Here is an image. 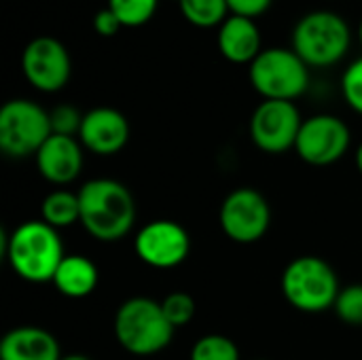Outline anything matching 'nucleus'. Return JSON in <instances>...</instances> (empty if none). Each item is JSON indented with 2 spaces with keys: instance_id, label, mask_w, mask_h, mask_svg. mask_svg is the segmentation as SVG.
Instances as JSON below:
<instances>
[{
  "instance_id": "412c9836",
  "label": "nucleus",
  "mask_w": 362,
  "mask_h": 360,
  "mask_svg": "<svg viewBox=\"0 0 362 360\" xmlns=\"http://www.w3.org/2000/svg\"><path fill=\"white\" fill-rule=\"evenodd\" d=\"M191 360H240V348L233 339L210 333L195 342L191 348Z\"/></svg>"
},
{
  "instance_id": "20e7f679",
  "label": "nucleus",
  "mask_w": 362,
  "mask_h": 360,
  "mask_svg": "<svg viewBox=\"0 0 362 360\" xmlns=\"http://www.w3.org/2000/svg\"><path fill=\"white\" fill-rule=\"evenodd\" d=\"M115 337L123 350L134 356H153L172 344L174 327L163 314L161 301L132 297L115 314Z\"/></svg>"
},
{
  "instance_id": "7c9ffc66",
  "label": "nucleus",
  "mask_w": 362,
  "mask_h": 360,
  "mask_svg": "<svg viewBox=\"0 0 362 360\" xmlns=\"http://www.w3.org/2000/svg\"><path fill=\"white\" fill-rule=\"evenodd\" d=\"M257 360H265V359H257Z\"/></svg>"
},
{
  "instance_id": "7ed1b4c3",
  "label": "nucleus",
  "mask_w": 362,
  "mask_h": 360,
  "mask_svg": "<svg viewBox=\"0 0 362 360\" xmlns=\"http://www.w3.org/2000/svg\"><path fill=\"white\" fill-rule=\"evenodd\" d=\"M291 42L310 68H331L348 55L352 30L339 13L316 8L295 23Z\"/></svg>"
},
{
  "instance_id": "9b49d317",
  "label": "nucleus",
  "mask_w": 362,
  "mask_h": 360,
  "mask_svg": "<svg viewBox=\"0 0 362 360\" xmlns=\"http://www.w3.org/2000/svg\"><path fill=\"white\" fill-rule=\"evenodd\" d=\"M21 72L34 89L55 93L68 85L72 59L62 40L53 36H36L23 47Z\"/></svg>"
},
{
  "instance_id": "aec40b11",
  "label": "nucleus",
  "mask_w": 362,
  "mask_h": 360,
  "mask_svg": "<svg viewBox=\"0 0 362 360\" xmlns=\"http://www.w3.org/2000/svg\"><path fill=\"white\" fill-rule=\"evenodd\" d=\"M123 23V28H140L153 19L159 0H108L106 4Z\"/></svg>"
},
{
  "instance_id": "423d86ee",
  "label": "nucleus",
  "mask_w": 362,
  "mask_h": 360,
  "mask_svg": "<svg viewBox=\"0 0 362 360\" xmlns=\"http://www.w3.org/2000/svg\"><path fill=\"white\" fill-rule=\"evenodd\" d=\"M250 85L263 100L295 102L310 87V66L286 47H269L248 66Z\"/></svg>"
},
{
  "instance_id": "6e6552de",
  "label": "nucleus",
  "mask_w": 362,
  "mask_h": 360,
  "mask_svg": "<svg viewBox=\"0 0 362 360\" xmlns=\"http://www.w3.org/2000/svg\"><path fill=\"white\" fill-rule=\"evenodd\" d=\"M221 229L235 244L259 242L272 225V208L263 193L252 187L231 191L221 206Z\"/></svg>"
},
{
  "instance_id": "bb28decb",
  "label": "nucleus",
  "mask_w": 362,
  "mask_h": 360,
  "mask_svg": "<svg viewBox=\"0 0 362 360\" xmlns=\"http://www.w3.org/2000/svg\"><path fill=\"white\" fill-rule=\"evenodd\" d=\"M121 28H123V23L119 21V17H117L108 6L100 8V11L93 15V30H95V34H100V36H115Z\"/></svg>"
},
{
  "instance_id": "f257e3e1",
  "label": "nucleus",
  "mask_w": 362,
  "mask_h": 360,
  "mask_svg": "<svg viewBox=\"0 0 362 360\" xmlns=\"http://www.w3.org/2000/svg\"><path fill=\"white\" fill-rule=\"evenodd\" d=\"M81 225L98 242L123 240L136 223V199L132 191L112 178L87 180L78 191Z\"/></svg>"
},
{
  "instance_id": "f8f14e48",
  "label": "nucleus",
  "mask_w": 362,
  "mask_h": 360,
  "mask_svg": "<svg viewBox=\"0 0 362 360\" xmlns=\"http://www.w3.org/2000/svg\"><path fill=\"white\" fill-rule=\"evenodd\" d=\"M136 255L153 269H174L191 252L189 231L176 221H153L144 225L134 240Z\"/></svg>"
},
{
  "instance_id": "0eeeda50",
  "label": "nucleus",
  "mask_w": 362,
  "mask_h": 360,
  "mask_svg": "<svg viewBox=\"0 0 362 360\" xmlns=\"http://www.w3.org/2000/svg\"><path fill=\"white\" fill-rule=\"evenodd\" d=\"M51 117L34 100L15 98L0 108V151L11 159H25L40 151L51 136Z\"/></svg>"
},
{
  "instance_id": "1a4fd4ad",
  "label": "nucleus",
  "mask_w": 362,
  "mask_h": 360,
  "mask_svg": "<svg viewBox=\"0 0 362 360\" xmlns=\"http://www.w3.org/2000/svg\"><path fill=\"white\" fill-rule=\"evenodd\" d=\"M303 119L295 102L263 100L250 117V140L269 155H280L297 144Z\"/></svg>"
},
{
  "instance_id": "4be33fe9",
  "label": "nucleus",
  "mask_w": 362,
  "mask_h": 360,
  "mask_svg": "<svg viewBox=\"0 0 362 360\" xmlns=\"http://www.w3.org/2000/svg\"><path fill=\"white\" fill-rule=\"evenodd\" d=\"M333 310L341 323L350 327H362V284L344 286Z\"/></svg>"
},
{
  "instance_id": "ddd939ff",
  "label": "nucleus",
  "mask_w": 362,
  "mask_h": 360,
  "mask_svg": "<svg viewBox=\"0 0 362 360\" xmlns=\"http://www.w3.org/2000/svg\"><path fill=\"white\" fill-rule=\"evenodd\" d=\"M78 140L85 151L108 157L119 151L129 140V123L125 115L110 106H98L85 112Z\"/></svg>"
},
{
  "instance_id": "9d476101",
  "label": "nucleus",
  "mask_w": 362,
  "mask_h": 360,
  "mask_svg": "<svg viewBox=\"0 0 362 360\" xmlns=\"http://www.w3.org/2000/svg\"><path fill=\"white\" fill-rule=\"evenodd\" d=\"M350 142L352 134L346 121L335 115L322 112L303 119L295 151L301 161L316 168H325L339 161L348 153Z\"/></svg>"
},
{
  "instance_id": "b1692460",
  "label": "nucleus",
  "mask_w": 362,
  "mask_h": 360,
  "mask_svg": "<svg viewBox=\"0 0 362 360\" xmlns=\"http://www.w3.org/2000/svg\"><path fill=\"white\" fill-rule=\"evenodd\" d=\"M51 117V132L57 136H74L78 138L81 125H83V112L72 104H59L53 110H49Z\"/></svg>"
},
{
  "instance_id": "6ab92c4d",
  "label": "nucleus",
  "mask_w": 362,
  "mask_h": 360,
  "mask_svg": "<svg viewBox=\"0 0 362 360\" xmlns=\"http://www.w3.org/2000/svg\"><path fill=\"white\" fill-rule=\"evenodd\" d=\"M182 17L195 28H218L229 15L227 0H176Z\"/></svg>"
},
{
  "instance_id": "393cba45",
  "label": "nucleus",
  "mask_w": 362,
  "mask_h": 360,
  "mask_svg": "<svg viewBox=\"0 0 362 360\" xmlns=\"http://www.w3.org/2000/svg\"><path fill=\"white\" fill-rule=\"evenodd\" d=\"M341 93H344L346 104L354 112L362 115V57L354 59L344 70V76H341Z\"/></svg>"
},
{
  "instance_id": "5701e85b",
  "label": "nucleus",
  "mask_w": 362,
  "mask_h": 360,
  "mask_svg": "<svg viewBox=\"0 0 362 360\" xmlns=\"http://www.w3.org/2000/svg\"><path fill=\"white\" fill-rule=\"evenodd\" d=\"M161 308H163V314L165 318L170 320V325L174 329H180L185 325H189L195 316V301L191 295L182 293V291H176V293H170L163 301H161Z\"/></svg>"
},
{
  "instance_id": "c85d7f7f",
  "label": "nucleus",
  "mask_w": 362,
  "mask_h": 360,
  "mask_svg": "<svg viewBox=\"0 0 362 360\" xmlns=\"http://www.w3.org/2000/svg\"><path fill=\"white\" fill-rule=\"evenodd\" d=\"M59 360H91V359H87L85 354H68V356H62Z\"/></svg>"
},
{
  "instance_id": "f3484780",
  "label": "nucleus",
  "mask_w": 362,
  "mask_h": 360,
  "mask_svg": "<svg viewBox=\"0 0 362 360\" xmlns=\"http://www.w3.org/2000/svg\"><path fill=\"white\" fill-rule=\"evenodd\" d=\"M98 282L100 272L91 259L83 255H66L51 284L57 289L59 295L68 299H85L95 291Z\"/></svg>"
},
{
  "instance_id": "f03ea898",
  "label": "nucleus",
  "mask_w": 362,
  "mask_h": 360,
  "mask_svg": "<svg viewBox=\"0 0 362 360\" xmlns=\"http://www.w3.org/2000/svg\"><path fill=\"white\" fill-rule=\"evenodd\" d=\"M2 248L11 269L32 284L53 282V276L66 257L57 229L45 221L21 223L11 236H2Z\"/></svg>"
},
{
  "instance_id": "dca6fc26",
  "label": "nucleus",
  "mask_w": 362,
  "mask_h": 360,
  "mask_svg": "<svg viewBox=\"0 0 362 360\" xmlns=\"http://www.w3.org/2000/svg\"><path fill=\"white\" fill-rule=\"evenodd\" d=\"M62 350L57 339L40 327L11 329L0 342V360H59Z\"/></svg>"
},
{
  "instance_id": "39448f33",
  "label": "nucleus",
  "mask_w": 362,
  "mask_h": 360,
  "mask_svg": "<svg viewBox=\"0 0 362 360\" xmlns=\"http://www.w3.org/2000/svg\"><path fill=\"white\" fill-rule=\"evenodd\" d=\"M282 295L299 312L320 314L333 310L339 297V278L320 257L303 255L293 259L282 272Z\"/></svg>"
},
{
  "instance_id": "4468645a",
  "label": "nucleus",
  "mask_w": 362,
  "mask_h": 360,
  "mask_svg": "<svg viewBox=\"0 0 362 360\" xmlns=\"http://www.w3.org/2000/svg\"><path fill=\"white\" fill-rule=\"evenodd\" d=\"M40 176L51 185H68L83 170V144L74 136L51 134L34 155Z\"/></svg>"
},
{
  "instance_id": "a878e982",
  "label": "nucleus",
  "mask_w": 362,
  "mask_h": 360,
  "mask_svg": "<svg viewBox=\"0 0 362 360\" xmlns=\"http://www.w3.org/2000/svg\"><path fill=\"white\" fill-rule=\"evenodd\" d=\"M231 15H242V17H250L257 19L261 15H265L269 11V6L274 4V0H227Z\"/></svg>"
},
{
  "instance_id": "c756f323",
  "label": "nucleus",
  "mask_w": 362,
  "mask_h": 360,
  "mask_svg": "<svg viewBox=\"0 0 362 360\" xmlns=\"http://www.w3.org/2000/svg\"><path fill=\"white\" fill-rule=\"evenodd\" d=\"M358 40H361V45H362V17H361V23H358Z\"/></svg>"
},
{
  "instance_id": "a211bd4d",
  "label": "nucleus",
  "mask_w": 362,
  "mask_h": 360,
  "mask_svg": "<svg viewBox=\"0 0 362 360\" xmlns=\"http://www.w3.org/2000/svg\"><path fill=\"white\" fill-rule=\"evenodd\" d=\"M40 221L51 225L53 229H66L74 223H81V202L78 193L57 189L51 191L40 206Z\"/></svg>"
},
{
  "instance_id": "2eb2a0df",
  "label": "nucleus",
  "mask_w": 362,
  "mask_h": 360,
  "mask_svg": "<svg viewBox=\"0 0 362 360\" xmlns=\"http://www.w3.org/2000/svg\"><path fill=\"white\" fill-rule=\"evenodd\" d=\"M216 45L221 55L231 64H252L263 51V36L257 19L229 15L216 32Z\"/></svg>"
},
{
  "instance_id": "cd10ccee",
  "label": "nucleus",
  "mask_w": 362,
  "mask_h": 360,
  "mask_svg": "<svg viewBox=\"0 0 362 360\" xmlns=\"http://www.w3.org/2000/svg\"><path fill=\"white\" fill-rule=\"evenodd\" d=\"M356 168H358V172L362 174V142L358 144V149H356Z\"/></svg>"
}]
</instances>
